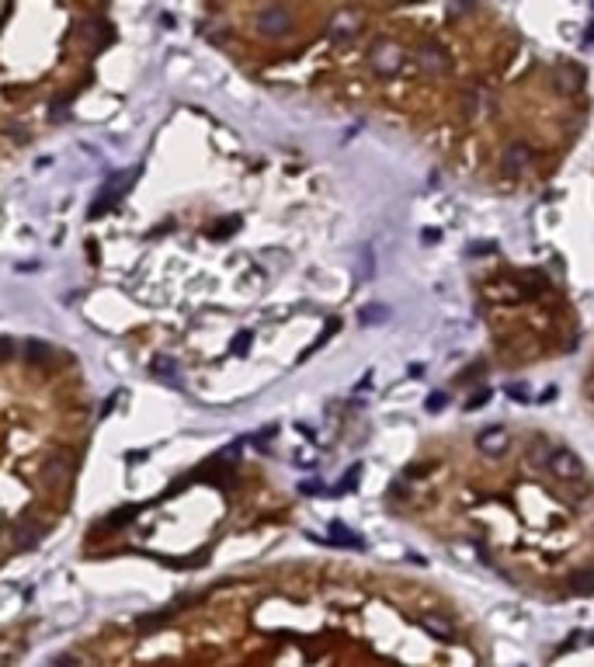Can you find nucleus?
<instances>
[{"label": "nucleus", "mask_w": 594, "mask_h": 667, "mask_svg": "<svg viewBox=\"0 0 594 667\" xmlns=\"http://www.w3.org/2000/svg\"><path fill=\"white\" fill-rule=\"evenodd\" d=\"M368 63H372V70L379 73V77L400 73V67H403V45L393 42V38H375L368 45Z\"/></svg>", "instance_id": "obj_1"}, {"label": "nucleus", "mask_w": 594, "mask_h": 667, "mask_svg": "<svg viewBox=\"0 0 594 667\" xmlns=\"http://www.w3.org/2000/svg\"><path fill=\"white\" fill-rule=\"evenodd\" d=\"M549 473H553L556 480H563V483H580L587 469H584L580 456L563 445V449H553V456H549Z\"/></svg>", "instance_id": "obj_2"}, {"label": "nucleus", "mask_w": 594, "mask_h": 667, "mask_svg": "<svg viewBox=\"0 0 594 667\" xmlns=\"http://www.w3.org/2000/svg\"><path fill=\"white\" fill-rule=\"evenodd\" d=\"M417 63H420V70H424V73L442 77V73H449V70H452V56H449V49H445V45H438L435 38H427V42H420V49H417Z\"/></svg>", "instance_id": "obj_3"}, {"label": "nucleus", "mask_w": 594, "mask_h": 667, "mask_svg": "<svg viewBox=\"0 0 594 667\" xmlns=\"http://www.w3.org/2000/svg\"><path fill=\"white\" fill-rule=\"evenodd\" d=\"M476 449H479L483 456H490V459L508 456V449H511V431H508V428H501V424L483 428V431L476 434Z\"/></svg>", "instance_id": "obj_4"}, {"label": "nucleus", "mask_w": 594, "mask_h": 667, "mask_svg": "<svg viewBox=\"0 0 594 667\" xmlns=\"http://www.w3.org/2000/svg\"><path fill=\"white\" fill-rule=\"evenodd\" d=\"M361 11H355V8H341V11H334V18L327 21V35L334 38V42H348V38H355L358 35V28H361Z\"/></svg>", "instance_id": "obj_5"}, {"label": "nucleus", "mask_w": 594, "mask_h": 667, "mask_svg": "<svg viewBox=\"0 0 594 667\" xmlns=\"http://www.w3.org/2000/svg\"><path fill=\"white\" fill-rule=\"evenodd\" d=\"M257 28H261L264 35H285V32L292 28V14H289L285 8H264V11L257 14Z\"/></svg>", "instance_id": "obj_6"}, {"label": "nucleus", "mask_w": 594, "mask_h": 667, "mask_svg": "<svg viewBox=\"0 0 594 667\" xmlns=\"http://www.w3.org/2000/svg\"><path fill=\"white\" fill-rule=\"evenodd\" d=\"M420 629H424L427 636L442 640V643H452V636H455V626H452L445 616H438V611H427V616H420Z\"/></svg>", "instance_id": "obj_7"}, {"label": "nucleus", "mask_w": 594, "mask_h": 667, "mask_svg": "<svg viewBox=\"0 0 594 667\" xmlns=\"http://www.w3.org/2000/svg\"><path fill=\"white\" fill-rule=\"evenodd\" d=\"M532 150H528V143H511L508 150H504V167H508V171H528V167H532Z\"/></svg>", "instance_id": "obj_8"}, {"label": "nucleus", "mask_w": 594, "mask_h": 667, "mask_svg": "<svg viewBox=\"0 0 594 667\" xmlns=\"http://www.w3.org/2000/svg\"><path fill=\"white\" fill-rule=\"evenodd\" d=\"M580 84H584V70H580L577 63H560V67H556V87H560V91L577 94Z\"/></svg>", "instance_id": "obj_9"}, {"label": "nucleus", "mask_w": 594, "mask_h": 667, "mask_svg": "<svg viewBox=\"0 0 594 667\" xmlns=\"http://www.w3.org/2000/svg\"><path fill=\"white\" fill-rule=\"evenodd\" d=\"M143 508L139 504H129V508H119V511H112L108 518H101L97 522V532H119L122 525H129V522H136V515H139Z\"/></svg>", "instance_id": "obj_10"}, {"label": "nucleus", "mask_w": 594, "mask_h": 667, "mask_svg": "<svg viewBox=\"0 0 594 667\" xmlns=\"http://www.w3.org/2000/svg\"><path fill=\"white\" fill-rule=\"evenodd\" d=\"M21 355H25V362H28V365H49V362H52V344H45V341L32 338V341H25V344H21Z\"/></svg>", "instance_id": "obj_11"}, {"label": "nucleus", "mask_w": 594, "mask_h": 667, "mask_svg": "<svg viewBox=\"0 0 594 667\" xmlns=\"http://www.w3.org/2000/svg\"><path fill=\"white\" fill-rule=\"evenodd\" d=\"M70 459L63 456V452H56L52 459H45V466H42V476L45 480H52V483H63V480H70Z\"/></svg>", "instance_id": "obj_12"}, {"label": "nucleus", "mask_w": 594, "mask_h": 667, "mask_svg": "<svg viewBox=\"0 0 594 667\" xmlns=\"http://www.w3.org/2000/svg\"><path fill=\"white\" fill-rule=\"evenodd\" d=\"M462 104H466L469 115H476V111H483V108L490 104V91L483 87V84H473V87L462 91Z\"/></svg>", "instance_id": "obj_13"}, {"label": "nucleus", "mask_w": 594, "mask_h": 667, "mask_svg": "<svg viewBox=\"0 0 594 667\" xmlns=\"http://www.w3.org/2000/svg\"><path fill=\"white\" fill-rule=\"evenodd\" d=\"M42 535H45V525H42V522H28V525H21V528H18V549H32V546H38V542H42Z\"/></svg>", "instance_id": "obj_14"}, {"label": "nucleus", "mask_w": 594, "mask_h": 667, "mask_svg": "<svg viewBox=\"0 0 594 667\" xmlns=\"http://www.w3.org/2000/svg\"><path fill=\"white\" fill-rule=\"evenodd\" d=\"M331 542H337V546H351V549H361V539H358V535H351V532H348V525H341V522H334V525H331Z\"/></svg>", "instance_id": "obj_15"}, {"label": "nucleus", "mask_w": 594, "mask_h": 667, "mask_svg": "<svg viewBox=\"0 0 594 667\" xmlns=\"http://www.w3.org/2000/svg\"><path fill=\"white\" fill-rule=\"evenodd\" d=\"M570 594H594V574H591V570L573 574V577H570Z\"/></svg>", "instance_id": "obj_16"}, {"label": "nucleus", "mask_w": 594, "mask_h": 667, "mask_svg": "<svg viewBox=\"0 0 594 667\" xmlns=\"http://www.w3.org/2000/svg\"><path fill=\"white\" fill-rule=\"evenodd\" d=\"M358 320H361L365 327H368V323H383V320H390V309H386V306H365Z\"/></svg>", "instance_id": "obj_17"}, {"label": "nucleus", "mask_w": 594, "mask_h": 667, "mask_svg": "<svg viewBox=\"0 0 594 667\" xmlns=\"http://www.w3.org/2000/svg\"><path fill=\"white\" fill-rule=\"evenodd\" d=\"M490 397H494L490 389H487V386H479L476 393H473V397L466 400V410H479V407H487V403H490Z\"/></svg>", "instance_id": "obj_18"}, {"label": "nucleus", "mask_w": 594, "mask_h": 667, "mask_svg": "<svg viewBox=\"0 0 594 667\" xmlns=\"http://www.w3.org/2000/svg\"><path fill=\"white\" fill-rule=\"evenodd\" d=\"M171 616H174V608H164V611H156V616H143L136 626H139V629H153V626H160V622H167Z\"/></svg>", "instance_id": "obj_19"}, {"label": "nucleus", "mask_w": 594, "mask_h": 667, "mask_svg": "<svg viewBox=\"0 0 594 667\" xmlns=\"http://www.w3.org/2000/svg\"><path fill=\"white\" fill-rule=\"evenodd\" d=\"M250 341H254V338H250V330H240V334H237V338H233V344H230V351L243 358V355L250 351Z\"/></svg>", "instance_id": "obj_20"}, {"label": "nucleus", "mask_w": 594, "mask_h": 667, "mask_svg": "<svg viewBox=\"0 0 594 667\" xmlns=\"http://www.w3.org/2000/svg\"><path fill=\"white\" fill-rule=\"evenodd\" d=\"M49 667H87L84 664V657H77V653H63V657H56Z\"/></svg>", "instance_id": "obj_21"}, {"label": "nucleus", "mask_w": 594, "mask_h": 667, "mask_svg": "<svg viewBox=\"0 0 594 667\" xmlns=\"http://www.w3.org/2000/svg\"><path fill=\"white\" fill-rule=\"evenodd\" d=\"M18 351H21V348H18L11 338H0V362H11Z\"/></svg>", "instance_id": "obj_22"}, {"label": "nucleus", "mask_w": 594, "mask_h": 667, "mask_svg": "<svg viewBox=\"0 0 594 667\" xmlns=\"http://www.w3.org/2000/svg\"><path fill=\"white\" fill-rule=\"evenodd\" d=\"M358 476H361V466H351V469H348V476L341 480V487H337V490H341V493H344V490H355V487H358Z\"/></svg>", "instance_id": "obj_23"}, {"label": "nucleus", "mask_w": 594, "mask_h": 667, "mask_svg": "<svg viewBox=\"0 0 594 667\" xmlns=\"http://www.w3.org/2000/svg\"><path fill=\"white\" fill-rule=\"evenodd\" d=\"M237 226H240V219L233 215V219H223V226H215L212 230V237H230V233H237Z\"/></svg>", "instance_id": "obj_24"}, {"label": "nucleus", "mask_w": 594, "mask_h": 667, "mask_svg": "<svg viewBox=\"0 0 594 667\" xmlns=\"http://www.w3.org/2000/svg\"><path fill=\"white\" fill-rule=\"evenodd\" d=\"M445 403H449V397H445V393H431V397H427V410H431V414L442 410Z\"/></svg>", "instance_id": "obj_25"}, {"label": "nucleus", "mask_w": 594, "mask_h": 667, "mask_svg": "<svg viewBox=\"0 0 594 667\" xmlns=\"http://www.w3.org/2000/svg\"><path fill=\"white\" fill-rule=\"evenodd\" d=\"M508 397L518 400V403H525V400H528V389H525V386H508Z\"/></svg>", "instance_id": "obj_26"}, {"label": "nucleus", "mask_w": 594, "mask_h": 667, "mask_svg": "<svg viewBox=\"0 0 594 667\" xmlns=\"http://www.w3.org/2000/svg\"><path fill=\"white\" fill-rule=\"evenodd\" d=\"M372 268H375V261H372V254H368V250H361V274L368 278V274H372Z\"/></svg>", "instance_id": "obj_27"}, {"label": "nucleus", "mask_w": 594, "mask_h": 667, "mask_svg": "<svg viewBox=\"0 0 594 667\" xmlns=\"http://www.w3.org/2000/svg\"><path fill=\"white\" fill-rule=\"evenodd\" d=\"M438 237H442L438 230H424V233H420V240H424V244H438Z\"/></svg>", "instance_id": "obj_28"}, {"label": "nucleus", "mask_w": 594, "mask_h": 667, "mask_svg": "<svg viewBox=\"0 0 594 667\" xmlns=\"http://www.w3.org/2000/svg\"><path fill=\"white\" fill-rule=\"evenodd\" d=\"M494 250V244H473L469 247V254H490Z\"/></svg>", "instance_id": "obj_29"}, {"label": "nucleus", "mask_w": 594, "mask_h": 667, "mask_svg": "<svg viewBox=\"0 0 594 667\" xmlns=\"http://www.w3.org/2000/svg\"><path fill=\"white\" fill-rule=\"evenodd\" d=\"M316 490H320V480H306L302 483V493H316Z\"/></svg>", "instance_id": "obj_30"}, {"label": "nucleus", "mask_w": 594, "mask_h": 667, "mask_svg": "<svg viewBox=\"0 0 594 667\" xmlns=\"http://www.w3.org/2000/svg\"><path fill=\"white\" fill-rule=\"evenodd\" d=\"M587 42H594V25H591V28H587Z\"/></svg>", "instance_id": "obj_31"}]
</instances>
